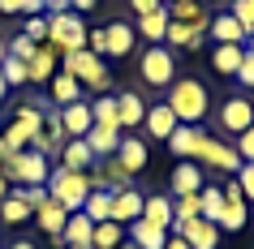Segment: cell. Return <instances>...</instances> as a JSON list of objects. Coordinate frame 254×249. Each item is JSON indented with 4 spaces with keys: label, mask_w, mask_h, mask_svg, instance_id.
Returning a JSON list of instances; mask_svg holds the SVG:
<instances>
[{
    "label": "cell",
    "mask_w": 254,
    "mask_h": 249,
    "mask_svg": "<svg viewBox=\"0 0 254 249\" xmlns=\"http://www.w3.org/2000/svg\"><path fill=\"white\" fill-rule=\"evenodd\" d=\"M9 99V82H4V73H0V103Z\"/></svg>",
    "instance_id": "cell-53"
},
{
    "label": "cell",
    "mask_w": 254,
    "mask_h": 249,
    "mask_svg": "<svg viewBox=\"0 0 254 249\" xmlns=\"http://www.w3.org/2000/svg\"><path fill=\"white\" fill-rule=\"evenodd\" d=\"M61 112V129H65V142H73V138H86L91 133V103L86 99H78V103H69V107H56Z\"/></svg>",
    "instance_id": "cell-14"
},
{
    "label": "cell",
    "mask_w": 254,
    "mask_h": 249,
    "mask_svg": "<svg viewBox=\"0 0 254 249\" xmlns=\"http://www.w3.org/2000/svg\"><path fill=\"white\" fill-rule=\"evenodd\" d=\"M91 172H69V168H52V176H48V194H52V202H61V206L73 215V210H82V202H86V194H91Z\"/></svg>",
    "instance_id": "cell-6"
},
{
    "label": "cell",
    "mask_w": 254,
    "mask_h": 249,
    "mask_svg": "<svg viewBox=\"0 0 254 249\" xmlns=\"http://www.w3.org/2000/svg\"><path fill=\"white\" fill-rule=\"evenodd\" d=\"M164 103L173 107V116L181 120V125H198V120H207V107H211V91H207L198 78H177Z\"/></svg>",
    "instance_id": "cell-1"
},
{
    "label": "cell",
    "mask_w": 254,
    "mask_h": 249,
    "mask_svg": "<svg viewBox=\"0 0 254 249\" xmlns=\"http://www.w3.org/2000/svg\"><path fill=\"white\" fill-rule=\"evenodd\" d=\"M0 172H4L9 189H13V185H48L52 163H48V155H39V150H17V155L0 159Z\"/></svg>",
    "instance_id": "cell-5"
},
{
    "label": "cell",
    "mask_w": 254,
    "mask_h": 249,
    "mask_svg": "<svg viewBox=\"0 0 254 249\" xmlns=\"http://www.w3.org/2000/svg\"><path fill=\"white\" fill-rule=\"evenodd\" d=\"M17 4H22V13H26V17H39L43 9H48V0H17Z\"/></svg>",
    "instance_id": "cell-47"
},
{
    "label": "cell",
    "mask_w": 254,
    "mask_h": 249,
    "mask_svg": "<svg viewBox=\"0 0 254 249\" xmlns=\"http://www.w3.org/2000/svg\"><path fill=\"white\" fill-rule=\"evenodd\" d=\"M112 194H117V189H108V185H95L91 194H86V202H82V215H86L91 223L112 219Z\"/></svg>",
    "instance_id": "cell-25"
},
{
    "label": "cell",
    "mask_w": 254,
    "mask_h": 249,
    "mask_svg": "<svg viewBox=\"0 0 254 249\" xmlns=\"http://www.w3.org/2000/svg\"><path fill=\"white\" fill-rule=\"evenodd\" d=\"M198 142H202L198 125H177V129L168 133V150H173L177 159H194L198 155Z\"/></svg>",
    "instance_id": "cell-22"
},
{
    "label": "cell",
    "mask_w": 254,
    "mask_h": 249,
    "mask_svg": "<svg viewBox=\"0 0 254 249\" xmlns=\"http://www.w3.org/2000/svg\"><path fill=\"white\" fill-rule=\"evenodd\" d=\"M164 9H168V22H181V26H190V30H207L211 26L202 0H173V4H164Z\"/></svg>",
    "instance_id": "cell-15"
},
{
    "label": "cell",
    "mask_w": 254,
    "mask_h": 249,
    "mask_svg": "<svg viewBox=\"0 0 254 249\" xmlns=\"http://www.w3.org/2000/svg\"><path fill=\"white\" fill-rule=\"evenodd\" d=\"M56 65H61V56H56L48 43H39V48H35V56L26 60V78H30V86H43V82H52Z\"/></svg>",
    "instance_id": "cell-17"
},
{
    "label": "cell",
    "mask_w": 254,
    "mask_h": 249,
    "mask_svg": "<svg viewBox=\"0 0 254 249\" xmlns=\"http://www.w3.org/2000/svg\"><path fill=\"white\" fill-rule=\"evenodd\" d=\"M250 125H254V103L246 95H228L224 103H220V129L237 138V133H246Z\"/></svg>",
    "instance_id": "cell-10"
},
{
    "label": "cell",
    "mask_w": 254,
    "mask_h": 249,
    "mask_svg": "<svg viewBox=\"0 0 254 249\" xmlns=\"http://www.w3.org/2000/svg\"><path fill=\"white\" fill-rule=\"evenodd\" d=\"M4 56H9V48H4V39H0V60H4Z\"/></svg>",
    "instance_id": "cell-56"
},
{
    "label": "cell",
    "mask_w": 254,
    "mask_h": 249,
    "mask_svg": "<svg viewBox=\"0 0 254 249\" xmlns=\"http://www.w3.org/2000/svg\"><path fill=\"white\" fill-rule=\"evenodd\" d=\"M246 219H250V202L241 198V185L233 181V185L224 189V210H220L215 228H220V232H241V228H246Z\"/></svg>",
    "instance_id": "cell-11"
},
{
    "label": "cell",
    "mask_w": 254,
    "mask_h": 249,
    "mask_svg": "<svg viewBox=\"0 0 254 249\" xmlns=\"http://www.w3.org/2000/svg\"><path fill=\"white\" fill-rule=\"evenodd\" d=\"M233 78H237L246 91H254V56H250V52L241 56V65H237V73H233Z\"/></svg>",
    "instance_id": "cell-45"
},
{
    "label": "cell",
    "mask_w": 254,
    "mask_h": 249,
    "mask_svg": "<svg viewBox=\"0 0 254 249\" xmlns=\"http://www.w3.org/2000/svg\"><path fill=\"white\" fill-rule=\"evenodd\" d=\"M241 56H246V48H241V43H215V48H211V69L233 78V73H237V65H241Z\"/></svg>",
    "instance_id": "cell-30"
},
{
    "label": "cell",
    "mask_w": 254,
    "mask_h": 249,
    "mask_svg": "<svg viewBox=\"0 0 254 249\" xmlns=\"http://www.w3.org/2000/svg\"><path fill=\"white\" fill-rule=\"evenodd\" d=\"M48 48H52L56 56L86 48V22H82V13H73V9L48 13Z\"/></svg>",
    "instance_id": "cell-7"
},
{
    "label": "cell",
    "mask_w": 254,
    "mask_h": 249,
    "mask_svg": "<svg viewBox=\"0 0 254 249\" xmlns=\"http://www.w3.org/2000/svg\"><path fill=\"white\" fill-rule=\"evenodd\" d=\"M0 13H22V4L17 0H0Z\"/></svg>",
    "instance_id": "cell-49"
},
{
    "label": "cell",
    "mask_w": 254,
    "mask_h": 249,
    "mask_svg": "<svg viewBox=\"0 0 254 249\" xmlns=\"http://www.w3.org/2000/svg\"><path fill=\"white\" fill-rule=\"evenodd\" d=\"M142 219L173 232V198L168 194H142Z\"/></svg>",
    "instance_id": "cell-20"
},
{
    "label": "cell",
    "mask_w": 254,
    "mask_h": 249,
    "mask_svg": "<svg viewBox=\"0 0 254 249\" xmlns=\"http://www.w3.org/2000/svg\"><path fill=\"white\" fill-rule=\"evenodd\" d=\"M164 43H173V48H190V52H198L202 43H207V30H190V26H181V22H168V35H164Z\"/></svg>",
    "instance_id": "cell-34"
},
{
    "label": "cell",
    "mask_w": 254,
    "mask_h": 249,
    "mask_svg": "<svg viewBox=\"0 0 254 249\" xmlns=\"http://www.w3.org/2000/svg\"><path fill=\"white\" fill-rule=\"evenodd\" d=\"M0 73H4V82H9V91H13V86H26V60H17V56H4V60H0Z\"/></svg>",
    "instance_id": "cell-38"
},
{
    "label": "cell",
    "mask_w": 254,
    "mask_h": 249,
    "mask_svg": "<svg viewBox=\"0 0 254 249\" xmlns=\"http://www.w3.org/2000/svg\"><path fill=\"white\" fill-rule=\"evenodd\" d=\"M61 69H65L69 78H78V86H82V91H99V95H104L108 86H112V73H108V65L91 52V48L65 52V56H61Z\"/></svg>",
    "instance_id": "cell-3"
},
{
    "label": "cell",
    "mask_w": 254,
    "mask_h": 249,
    "mask_svg": "<svg viewBox=\"0 0 254 249\" xmlns=\"http://www.w3.org/2000/svg\"><path fill=\"white\" fill-rule=\"evenodd\" d=\"M134 43H138L134 26H129V22H121V17H112V22H108V26H99V30H86V48H91L99 60H104V56L125 60V56L134 52Z\"/></svg>",
    "instance_id": "cell-2"
},
{
    "label": "cell",
    "mask_w": 254,
    "mask_h": 249,
    "mask_svg": "<svg viewBox=\"0 0 254 249\" xmlns=\"http://www.w3.org/2000/svg\"><path fill=\"white\" fill-rule=\"evenodd\" d=\"M173 236H181L190 249H220V228L211 219H202V215H194V219H173Z\"/></svg>",
    "instance_id": "cell-9"
},
{
    "label": "cell",
    "mask_w": 254,
    "mask_h": 249,
    "mask_svg": "<svg viewBox=\"0 0 254 249\" xmlns=\"http://www.w3.org/2000/svg\"><path fill=\"white\" fill-rule=\"evenodd\" d=\"M39 129H43V107L22 103V107L13 112V120L4 125L0 142H4V150H9V155H17V150H35V138H39Z\"/></svg>",
    "instance_id": "cell-4"
},
{
    "label": "cell",
    "mask_w": 254,
    "mask_h": 249,
    "mask_svg": "<svg viewBox=\"0 0 254 249\" xmlns=\"http://www.w3.org/2000/svg\"><path fill=\"white\" fill-rule=\"evenodd\" d=\"M194 159H207V168H215V172H233V176L241 172V159H237V150H233V146H224L220 138H207V133H202L198 155H194Z\"/></svg>",
    "instance_id": "cell-12"
},
{
    "label": "cell",
    "mask_w": 254,
    "mask_h": 249,
    "mask_svg": "<svg viewBox=\"0 0 254 249\" xmlns=\"http://www.w3.org/2000/svg\"><path fill=\"white\" fill-rule=\"evenodd\" d=\"M35 210L26 206V198H22V189H9L4 194V202H0V223H9V228H17V223H26Z\"/></svg>",
    "instance_id": "cell-29"
},
{
    "label": "cell",
    "mask_w": 254,
    "mask_h": 249,
    "mask_svg": "<svg viewBox=\"0 0 254 249\" xmlns=\"http://www.w3.org/2000/svg\"><path fill=\"white\" fill-rule=\"evenodd\" d=\"M69 9V0H48V13H65Z\"/></svg>",
    "instance_id": "cell-50"
},
{
    "label": "cell",
    "mask_w": 254,
    "mask_h": 249,
    "mask_svg": "<svg viewBox=\"0 0 254 249\" xmlns=\"http://www.w3.org/2000/svg\"><path fill=\"white\" fill-rule=\"evenodd\" d=\"M48 86H52V103H56V107H69V103H78V99H82L78 78H69L65 69H61V73H52V82H48Z\"/></svg>",
    "instance_id": "cell-32"
},
{
    "label": "cell",
    "mask_w": 254,
    "mask_h": 249,
    "mask_svg": "<svg viewBox=\"0 0 254 249\" xmlns=\"http://www.w3.org/2000/svg\"><path fill=\"white\" fill-rule=\"evenodd\" d=\"M207 39H211V43H241V48H246V26H241L233 13H220V17H211Z\"/></svg>",
    "instance_id": "cell-23"
},
{
    "label": "cell",
    "mask_w": 254,
    "mask_h": 249,
    "mask_svg": "<svg viewBox=\"0 0 254 249\" xmlns=\"http://www.w3.org/2000/svg\"><path fill=\"white\" fill-rule=\"evenodd\" d=\"M220 210H224V189H215V185H202L198 189V215L202 219H220Z\"/></svg>",
    "instance_id": "cell-37"
},
{
    "label": "cell",
    "mask_w": 254,
    "mask_h": 249,
    "mask_svg": "<svg viewBox=\"0 0 254 249\" xmlns=\"http://www.w3.org/2000/svg\"><path fill=\"white\" fill-rule=\"evenodd\" d=\"M138 73H142L147 86H173V82H177V56H173V48H164V43L147 48L142 60H138Z\"/></svg>",
    "instance_id": "cell-8"
},
{
    "label": "cell",
    "mask_w": 254,
    "mask_h": 249,
    "mask_svg": "<svg viewBox=\"0 0 254 249\" xmlns=\"http://www.w3.org/2000/svg\"><path fill=\"white\" fill-rule=\"evenodd\" d=\"M30 219H35V228H43V232H48V236L56 241V236L65 232V219H69V210L61 206V202H52V198H48V202H43V206L35 210Z\"/></svg>",
    "instance_id": "cell-26"
},
{
    "label": "cell",
    "mask_w": 254,
    "mask_h": 249,
    "mask_svg": "<svg viewBox=\"0 0 254 249\" xmlns=\"http://www.w3.org/2000/svg\"><path fill=\"white\" fill-rule=\"evenodd\" d=\"M233 181L241 185V198H246V202H254V163H241V172L233 176Z\"/></svg>",
    "instance_id": "cell-43"
},
{
    "label": "cell",
    "mask_w": 254,
    "mask_h": 249,
    "mask_svg": "<svg viewBox=\"0 0 254 249\" xmlns=\"http://www.w3.org/2000/svg\"><path fill=\"white\" fill-rule=\"evenodd\" d=\"M246 52L254 56V30H250V35H246Z\"/></svg>",
    "instance_id": "cell-54"
},
{
    "label": "cell",
    "mask_w": 254,
    "mask_h": 249,
    "mask_svg": "<svg viewBox=\"0 0 254 249\" xmlns=\"http://www.w3.org/2000/svg\"><path fill=\"white\" fill-rule=\"evenodd\" d=\"M121 241H125V223H117V219L95 223V232H91V245L95 249H117Z\"/></svg>",
    "instance_id": "cell-35"
},
{
    "label": "cell",
    "mask_w": 254,
    "mask_h": 249,
    "mask_svg": "<svg viewBox=\"0 0 254 249\" xmlns=\"http://www.w3.org/2000/svg\"><path fill=\"white\" fill-rule=\"evenodd\" d=\"M129 9L142 17V13H155V9H164V0H129Z\"/></svg>",
    "instance_id": "cell-46"
},
{
    "label": "cell",
    "mask_w": 254,
    "mask_h": 249,
    "mask_svg": "<svg viewBox=\"0 0 254 249\" xmlns=\"http://www.w3.org/2000/svg\"><path fill=\"white\" fill-rule=\"evenodd\" d=\"M233 17H237L241 26H246V35L254 30V0H233Z\"/></svg>",
    "instance_id": "cell-42"
},
{
    "label": "cell",
    "mask_w": 254,
    "mask_h": 249,
    "mask_svg": "<svg viewBox=\"0 0 254 249\" xmlns=\"http://www.w3.org/2000/svg\"><path fill=\"white\" fill-rule=\"evenodd\" d=\"M69 249H95V245H69Z\"/></svg>",
    "instance_id": "cell-57"
},
{
    "label": "cell",
    "mask_w": 254,
    "mask_h": 249,
    "mask_svg": "<svg viewBox=\"0 0 254 249\" xmlns=\"http://www.w3.org/2000/svg\"><path fill=\"white\" fill-rule=\"evenodd\" d=\"M177 125H181V120L173 116V107H168V103L147 107V116H142V129H147V138H155V142H168V133H173Z\"/></svg>",
    "instance_id": "cell-18"
},
{
    "label": "cell",
    "mask_w": 254,
    "mask_h": 249,
    "mask_svg": "<svg viewBox=\"0 0 254 249\" xmlns=\"http://www.w3.org/2000/svg\"><path fill=\"white\" fill-rule=\"evenodd\" d=\"M134 35H142L151 48H155V43H164V35H168V9L142 13V17H138V30H134Z\"/></svg>",
    "instance_id": "cell-31"
},
{
    "label": "cell",
    "mask_w": 254,
    "mask_h": 249,
    "mask_svg": "<svg viewBox=\"0 0 254 249\" xmlns=\"http://www.w3.org/2000/svg\"><path fill=\"white\" fill-rule=\"evenodd\" d=\"M95 4H99V0H69V9H73V13H86V9H95Z\"/></svg>",
    "instance_id": "cell-48"
},
{
    "label": "cell",
    "mask_w": 254,
    "mask_h": 249,
    "mask_svg": "<svg viewBox=\"0 0 254 249\" xmlns=\"http://www.w3.org/2000/svg\"><path fill=\"white\" fill-rule=\"evenodd\" d=\"M164 249H190V245L181 241V236H168V245H164Z\"/></svg>",
    "instance_id": "cell-51"
},
{
    "label": "cell",
    "mask_w": 254,
    "mask_h": 249,
    "mask_svg": "<svg viewBox=\"0 0 254 249\" xmlns=\"http://www.w3.org/2000/svg\"><path fill=\"white\" fill-rule=\"evenodd\" d=\"M194 215H198V194L173 198V219H194Z\"/></svg>",
    "instance_id": "cell-39"
},
{
    "label": "cell",
    "mask_w": 254,
    "mask_h": 249,
    "mask_svg": "<svg viewBox=\"0 0 254 249\" xmlns=\"http://www.w3.org/2000/svg\"><path fill=\"white\" fill-rule=\"evenodd\" d=\"M4 48H9V56H17V60H30V56H35V48H39V43H30L26 35H17L13 43H4Z\"/></svg>",
    "instance_id": "cell-44"
},
{
    "label": "cell",
    "mask_w": 254,
    "mask_h": 249,
    "mask_svg": "<svg viewBox=\"0 0 254 249\" xmlns=\"http://www.w3.org/2000/svg\"><path fill=\"white\" fill-rule=\"evenodd\" d=\"M117 116H121V129L142 125V116H147V103H142L134 91H121V95H117Z\"/></svg>",
    "instance_id": "cell-33"
},
{
    "label": "cell",
    "mask_w": 254,
    "mask_h": 249,
    "mask_svg": "<svg viewBox=\"0 0 254 249\" xmlns=\"http://www.w3.org/2000/svg\"><path fill=\"white\" fill-rule=\"evenodd\" d=\"M82 142L91 146V155H95V159H112V155H117V146H121V129H108V125H91V133H86Z\"/></svg>",
    "instance_id": "cell-24"
},
{
    "label": "cell",
    "mask_w": 254,
    "mask_h": 249,
    "mask_svg": "<svg viewBox=\"0 0 254 249\" xmlns=\"http://www.w3.org/2000/svg\"><path fill=\"white\" fill-rule=\"evenodd\" d=\"M112 219L117 223H134V219H142V194L138 189H117L112 194Z\"/></svg>",
    "instance_id": "cell-21"
},
{
    "label": "cell",
    "mask_w": 254,
    "mask_h": 249,
    "mask_svg": "<svg viewBox=\"0 0 254 249\" xmlns=\"http://www.w3.org/2000/svg\"><path fill=\"white\" fill-rule=\"evenodd\" d=\"M233 150H237L241 163H254V125L246 133H237V146H233Z\"/></svg>",
    "instance_id": "cell-41"
},
{
    "label": "cell",
    "mask_w": 254,
    "mask_h": 249,
    "mask_svg": "<svg viewBox=\"0 0 254 249\" xmlns=\"http://www.w3.org/2000/svg\"><path fill=\"white\" fill-rule=\"evenodd\" d=\"M202 185H207V176H202L198 159H181L173 168V198H186V194H198Z\"/></svg>",
    "instance_id": "cell-16"
},
{
    "label": "cell",
    "mask_w": 254,
    "mask_h": 249,
    "mask_svg": "<svg viewBox=\"0 0 254 249\" xmlns=\"http://www.w3.org/2000/svg\"><path fill=\"white\" fill-rule=\"evenodd\" d=\"M168 236H173V232H164V228H155V223H147V219L125 223V241H134L138 249H164V245H168Z\"/></svg>",
    "instance_id": "cell-19"
},
{
    "label": "cell",
    "mask_w": 254,
    "mask_h": 249,
    "mask_svg": "<svg viewBox=\"0 0 254 249\" xmlns=\"http://www.w3.org/2000/svg\"><path fill=\"white\" fill-rule=\"evenodd\" d=\"M91 120L95 125H108V129H121V116H117V95H99L91 103Z\"/></svg>",
    "instance_id": "cell-36"
},
{
    "label": "cell",
    "mask_w": 254,
    "mask_h": 249,
    "mask_svg": "<svg viewBox=\"0 0 254 249\" xmlns=\"http://www.w3.org/2000/svg\"><path fill=\"white\" fill-rule=\"evenodd\" d=\"M30 43H48V13H39V17H30L26 22V30H22Z\"/></svg>",
    "instance_id": "cell-40"
},
{
    "label": "cell",
    "mask_w": 254,
    "mask_h": 249,
    "mask_svg": "<svg viewBox=\"0 0 254 249\" xmlns=\"http://www.w3.org/2000/svg\"><path fill=\"white\" fill-rule=\"evenodd\" d=\"M117 249H138V245H134V241H121V245H117Z\"/></svg>",
    "instance_id": "cell-55"
},
{
    "label": "cell",
    "mask_w": 254,
    "mask_h": 249,
    "mask_svg": "<svg viewBox=\"0 0 254 249\" xmlns=\"http://www.w3.org/2000/svg\"><path fill=\"white\" fill-rule=\"evenodd\" d=\"M99 159L91 155V146L82 142V138H73V142H65L61 146V168H69V172H91Z\"/></svg>",
    "instance_id": "cell-28"
},
{
    "label": "cell",
    "mask_w": 254,
    "mask_h": 249,
    "mask_svg": "<svg viewBox=\"0 0 254 249\" xmlns=\"http://www.w3.org/2000/svg\"><path fill=\"white\" fill-rule=\"evenodd\" d=\"M91 232H95V223L86 219L82 210H73V215L65 219V232L56 236V245H61V249H69V245H91Z\"/></svg>",
    "instance_id": "cell-27"
},
{
    "label": "cell",
    "mask_w": 254,
    "mask_h": 249,
    "mask_svg": "<svg viewBox=\"0 0 254 249\" xmlns=\"http://www.w3.org/2000/svg\"><path fill=\"white\" fill-rule=\"evenodd\" d=\"M9 249H35V241H9Z\"/></svg>",
    "instance_id": "cell-52"
},
{
    "label": "cell",
    "mask_w": 254,
    "mask_h": 249,
    "mask_svg": "<svg viewBox=\"0 0 254 249\" xmlns=\"http://www.w3.org/2000/svg\"><path fill=\"white\" fill-rule=\"evenodd\" d=\"M112 159L121 163V172H125V176H138V172L147 168L151 150H147V142H142L138 133H129V138L121 133V146H117V155H112Z\"/></svg>",
    "instance_id": "cell-13"
}]
</instances>
